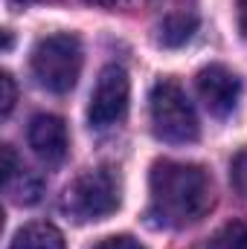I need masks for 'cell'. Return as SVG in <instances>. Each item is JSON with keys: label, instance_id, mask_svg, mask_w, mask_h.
<instances>
[{"label": "cell", "instance_id": "1", "mask_svg": "<svg viewBox=\"0 0 247 249\" xmlns=\"http://www.w3.org/2000/svg\"><path fill=\"white\" fill-rule=\"evenodd\" d=\"M151 206L148 217L154 226L186 229L198 223L212 206V180L206 168L195 162L157 160L148 177Z\"/></svg>", "mask_w": 247, "mask_h": 249}, {"label": "cell", "instance_id": "2", "mask_svg": "<svg viewBox=\"0 0 247 249\" xmlns=\"http://www.w3.org/2000/svg\"><path fill=\"white\" fill-rule=\"evenodd\" d=\"M148 116H151V130L157 139L169 145H186L201 136V124L195 116V107L186 96V90L172 81L160 78L151 93H148Z\"/></svg>", "mask_w": 247, "mask_h": 249}, {"label": "cell", "instance_id": "3", "mask_svg": "<svg viewBox=\"0 0 247 249\" xmlns=\"http://www.w3.org/2000/svg\"><path fill=\"white\" fill-rule=\"evenodd\" d=\"M29 67H32L35 81L47 93L64 96L76 87L79 72H82V41L70 32L47 35L35 44Z\"/></svg>", "mask_w": 247, "mask_h": 249}, {"label": "cell", "instance_id": "4", "mask_svg": "<svg viewBox=\"0 0 247 249\" xmlns=\"http://www.w3.org/2000/svg\"><path fill=\"white\" fill-rule=\"evenodd\" d=\"M62 209L76 220H105L120 209V180L111 168H93L64 191Z\"/></svg>", "mask_w": 247, "mask_h": 249}, {"label": "cell", "instance_id": "5", "mask_svg": "<svg viewBox=\"0 0 247 249\" xmlns=\"http://www.w3.org/2000/svg\"><path fill=\"white\" fill-rule=\"evenodd\" d=\"M128 99H131L128 72L117 64H108L96 78L90 107H87V122L93 127H111V124L123 122L128 113Z\"/></svg>", "mask_w": 247, "mask_h": 249}, {"label": "cell", "instance_id": "6", "mask_svg": "<svg viewBox=\"0 0 247 249\" xmlns=\"http://www.w3.org/2000/svg\"><path fill=\"white\" fill-rule=\"evenodd\" d=\"M198 93H201L204 107L212 116L224 119L236 110L242 99V78L224 64H209L198 72Z\"/></svg>", "mask_w": 247, "mask_h": 249}, {"label": "cell", "instance_id": "7", "mask_svg": "<svg viewBox=\"0 0 247 249\" xmlns=\"http://www.w3.org/2000/svg\"><path fill=\"white\" fill-rule=\"evenodd\" d=\"M29 148L47 162V165H59L64 162L67 151H70V136H67V124L64 119L53 116V113H38L32 116L29 130H26Z\"/></svg>", "mask_w": 247, "mask_h": 249}, {"label": "cell", "instance_id": "8", "mask_svg": "<svg viewBox=\"0 0 247 249\" xmlns=\"http://www.w3.org/2000/svg\"><path fill=\"white\" fill-rule=\"evenodd\" d=\"M9 249H64V235L53 223H29L15 232Z\"/></svg>", "mask_w": 247, "mask_h": 249}, {"label": "cell", "instance_id": "9", "mask_svg": "<svg viewBox=\"0 0 247 249\" xmlns=\"http://www.w3.org/2000/svg\"><path fill=\"white\" fill-rule=\"evenodd\" d=\"M195 29H198V18H195L192 12H175V15H169V18L160 23L157 41H160L163 47L175 50V47H184L186 41L195 35Z\"/></svg>", "mask_w": 247, "mask_h": 249}, {"label": "cell", "instance_id": "10", "mask_svg": "<svg viewBox=\"0 0 247 249\" xmlns=\"http://www.w3.org/2000/svg\"><path fill=\"white\" fill-rule=\"evenodd\" d=\"M206 249H247V217L230 220L218 232H212Z\"/></svg>", "mask_w": 247, "mask_h": 249}, {"label": "cell", "instance_id": "11", "mask_svg": "<svg viewBox=\"0 0 247 249\" xmlns=\"http://www.w3.org/2000/svg\"><path fill=\"white\" fill-rule=\"evenodd\" d=\"M41 191H44V183H41L35 174L23 171V168H21V174L6 186L9 200H12V203H21V206H32V203H38V200H41Z\"/></svg>", "mask_w": 247, "mask_h": 249}, {"label": "cell", "instance_id": "12", "mask_svg": "<svg viewBox=\"0 0 247 249\" xmlns=\"http://www.w3.org/2000/svg\"><path fill=\"white\" fill-rule=\"evenodd\" d=\"M230 180H233V186L236 191L247 197V151H239L236 157H233V165H230Z\"/></svg>", "mask_w": 247, "mask_h": 249}, {"label": "cell", "instance_id": "13", "mask_svg": "<svg viewBox=\"0 0 247 249\" xmlns=\"http://www.w3.org/2000/svg\"><path fill=\"white\" fill-rule=\"evenodd\" d=\"M0 113L9 116L12 107H15V99H18V90H15V78L9 72H0Z\"/></svg>", "mask_w": 247, "mask_h": 249}, {"label": "cell", "instance_id": "14", "mask_svg": "<svg viewBox=\"0 0 247 249\" xmlns=\"http://www.w3.org/2000/svg\"><path fill=\"white\" fill-rule=\"evenodd\" d=\"M0 157H3V186H9L21 174V165H18V157L12 151V145H3L0 148Z\"/></svg>", "mask_w": 247, "mask_h": 249}, {"label": "cell", "instance_id": "15", "mask_svg": "<svg viewBox=\"0 0 247 249\" xmlns=\"http://www.w3.org/2000/svg\"><path fill=\"white\" fill-rule=\"evenodd\" d=\"M93 249H145V247L131 235H111V238H102Z\"/></svg>", "mask_w": 247, "mask_h": 249}, {"label": "cell", "instance_id": "16", "mask_svg": "<svg viewBox=\"0 0 247 249\" xmlns=\"http://www.w3.org/2000/svg\"><path fill=\"white\" fill-rule=\"evenodd\" d=\"M239 29L247 38V0H239Z\"/></svg>", "mask_w": 247, "mask_h": 249}, {"label": "cell", "instance_id": "17", "mask_svg": "<svg viewBox=\"0 0 247 249\" xmlns=\"http://www.w3.org/2000/svg\"><path fill=\"white\" fill-rule=\"evenodd\" d=\"M93 3H102V6H117L120 0H93Z\"/></svg>", "mask_w": 247, "mask_h": 249}, {"label": "cell", "instance_id": "18", "mask_svg": "<svg viewBox=\"0 0 247 249\" xmlns=\"http://www.w3.org/2000/svg\"><path fill=\"white\" fill-rule=\"evenodd\" d=\"M15 3H29V0H15Z\"/></svg>", "mask_w": 247, "mask_h": 249}]
</instances>
